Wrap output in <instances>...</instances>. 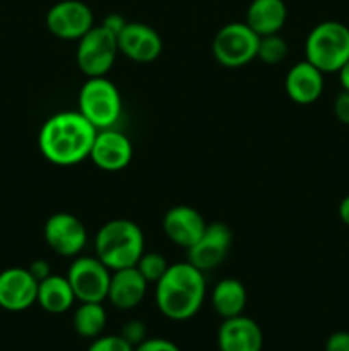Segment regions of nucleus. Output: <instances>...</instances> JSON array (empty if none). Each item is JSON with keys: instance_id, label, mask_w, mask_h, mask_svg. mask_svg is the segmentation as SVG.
<instances>
[{"instance_id": "412c9836", "label": "nucleus", "mask_w": 349, "mask_h": 351, "mask_svg": "<svg viewBox=\"0 0 349 351\" xmlns=\"http://www.w3.org/2000/svg\"><path fill=\"white\" fill-rule=\"evenodd\" d=\"M248 293L245 285L236 278H222L211 291V304L216 314L222 319L242 315L246 307Z\"/></svg>"}, {"instance_id": "7c9ffc66", "label": "nucleus", "mask_w": 349, "mask_h": 351, "mask_svg": "<svg viewBox=\"0 0 349 351\" xmlns=\"http://www.w3.org/2000/svg\"><path fill=\"white\" fill-rule=\"evenodd\" d=\"M27 269H29V273L33 274L34 278H36L38 283H40L41 280H44V278L50 276V274H53V273H51L50 263H48V261H44V259L33 261V263L27 266Z\"/></svg>"}, {"instance_id": "2eb2a0df", "label": "nucleus", "mask_w": 349, "mask_h": 351, "mask_svg": "<svg viewBox=\"0 0 349 351\" xmlns=\"http://www.w3.org/2000/svg\"><path fill=\"white\" fill-rule=\"evenodd\" d=\"M161 225H163V232L170 242L187 250L188 247H192L201 239L205 226H207V221L192 206L178 204L168 209Z\"/></svg>"}, {"instance_id": "dca6fc26", "label": "nucleus", "mask_w": 349, "mask_h": 351, "mask_svg": "<svg viewBox=\"0 0 349 351\" xmlns=\"http://www.w3.org/2000/svg\"><path fill=\"white\" fill-rule=\"evenodd\" d=\"M219 351H262L263 335L260 326L246 315L222 319L218 329Z\"/></svg>"}, {"instance_id": "6e6552de", "label": "nucleus", "mask_w": 349, "mask_h": 351, "mask_svg": "<svg viewBox=\"0 0 349 351\" xmlns=\"http://www.w3.org/2000/svg\"><path fill=\"white\" fill-rule=\"evenodd\" d=\"M67 280L77 302H105L108 297L112 269L96 256H77L70 263Z\"/></svg>"}, {"instance_id": "f8f14e48", "label": "nucleus", "mask_w": 349, "mask_h": 351, "mask_svg": "<svg viewBox=\"0 0 349 351\" xmlns=\"http://www.w3.org/2000/svg\"><path fill=\"white\" fill-rule=\"evenodd\" d=\"M38 280L27 267H7L0 271V308L24 312L36 304Z\"/></svg>"}, {"instance_id": "4be33fe9", "label": "nucleus", "mask_w": 349, "mask_h": 351, "mask_svg": "<svg viewBox=\"0 0 349 351\" xmlns=\"http://www.w3.org/2000/svg\"><path fill=\"white\" fill-rule=\"evenodd\" d=\"M108 314L103 302H79L72 315V328L81 338L94 339L105 332Z\"/></svg>"}, {"instance_id": "b1692460", "label": "nucleus", "mask_w": 349, "mask_h": 351, "mask_svg": "<svg viewBox=\"0 0 349 351\" xmlns=\"http://www.w3.org/2000/svg\"><path fill=\"white\" fill-rule=\"evenodd\" d=\"M135 267L139 269V273L146 278L147 283L156 285L157 281L163 278V274L166 273L170 264L164 259L163 254L159 252H144L140 256V259L137 261Z\"/></svg>"}, {"instance_id": "c756f323", "label": "nucleus", "mask_w": 349, "mask_h": 351, "mask_svg": "<svg viewBox=\"0 0 349 351\" xmlns=\"http://www.w3.org/2000/svg\"><path fill=\"white\" fill-rule=\"evenodd\" d=\"M127 23H129V21H127L122 14L112 12V14H108L105 19H103L101 26L106 27V29H108L109 33L115 34V36H118V34L123 31V27L127 26Z\"/></svg>"}, {"instance_id": "f03ea898", "label": "nucleus", "mask_w": 349, "mask_h": 351, "mask_svg": "<svg viewBox=\"0 0 349 351\" xmlns=\"http://www.w3.org/2000/svg\"><path fill=\"white\" fill-rule=\"evenodd\" d=\"M207 295V283L201 269L185 263L170 264L166 273L154 285V302L164 317L183 322L195 317Z\"/></svg>"}, {"instance_id": "a211bd4d", "label": "nucleus", "mask_w": 349, "mask_h": 351, "mask_svg": "<svg viewBox=\"0 0 349 351\" xmlns=\"http://www.w3.org/2000/svg\"><path fill=\"white\" fill-rule=\"evenodd\" d=\"M149 283L135 266L112 271L106 300L120 311H132L146 298Z\"/></svg>"}, {"instance_id": "39448f33", "label": "nucleus", "mask_w": 349, "mask_h": 351, "mask_svg": "<svg viewBox=\"0 0 349 351\" xmlns=\"http://www.w3.org/2000/svg\"><path fill=\"white\" fill-rule=\"evenodd\" d=\"M77 105V112L98 130L112 129L122 117V95L106 75L86 79Z\"/></svg>"}, {"instance_id": "2f4dec72", "label": "nucleus", "mask_w": 349, "mask_h": 351, "mask_svg": "<svg viewBox=\"0 0 349 351\" xmlns=\"http://www.w3.org/2000/svg\"><path fill=\"white\" fill-rule=\"evenodd\" d=\"M337 215H339V219H341L346 226H349V195L342 197V201L339 202Z\"/></svg>"}, {"instance_id": "f3484780", "label": "nucleus", "mask_w": 349, "mask_h": 351, "mask_svg": "<svg viewBox=\"0 0 349 351\" xmlns=\"http://www.w3.org/2000/svg\"><path fill=\"white\" fill-rule=\"evenodd\" d=\"M325 88L324 72L308 60L294 64L284 79V89L291 101L298 105H311L322 96Z\"/></svg>"}, {"instance_id": "423d86ee", "label": "nucleus", "mask_w": 349, "mask_h": 351, "mask_svg": "<svg viewBox=\"0 0 349 351\" xmlns=\"http://www.w3.org/2000/svg\"><path fill=\"white\" fill-rule=\"evenodd\" d=\"M260 36L246 23H228L212 40V55L226 69H240L257 58Z\"/></svg>"}, {"instance_id": "c85d7f7f", "label": "nucleus", "mask_w": 349, "mask_h": 351, "mask_svg": "<svg viewBox=\"0 0 349 351\" xmlns=\"http://www.w3.org/2000/svg\"><path fill=\"white\" fill-rule=\"evenodd\" d=\"M325 351H349V331H335L325 341Z\"/></svg>"}, {"instance_id": "1a4fd4ad", "label": "nucleus", "mask_w": 349, "mask_h": 351, "mask_svg": "<svg viewBox=\"0 0 349 351\" xmlns=\"http://www.w3.org/2000/svg\"><path fill=\"white\" fill-rule=\"evenodd\" d=\"M44 23L58 40L79 41L94 26V14L81 0H60L48 9Z\"/></svg>"}, {"instance_id": "a878e982", "label": "nucleus", "mask_w": 349, "mask_h": 351, "mask_svg": "<svg viewBox=\"0 0 349 351\" xmlns=\"http://www.w3.org/2000/svg\"><path fill=\"white\" fill-rule=\"evenodd\" d=\"M120 336L135 348V346H139L144 339H147L146 322H142L140 319H132V321L125 322L122 331H120Z\"/></svg>"}, {"instance_id": "9d476101", "label": "nucleus", "mask_w": 349, "mask_h": 351, "mask_svg": "<svg viewBox=\"0 0 349 351\" xmlns=\"http://www.w3.org/2000/svg\"><path fill=\"white\" fill-rule=\"evenodd\" d=\"M43 237L51 252L60 257L81 256L88 243V230L84 223L72 213H55L47 219Z\"/></svg>"}, {"instance_id": "7ed1b4c3", "label": "nucleus", "mask_w": 349, "mask_h": 351, "mask_svg": "<svg viewBox=\"0 0 349 351\" xmlns=\"http://www.w3.org/2000/svg\"><path fill=\"white\" fill-rule=\"evenodd\" d=\"M144 233L137 223L127 218L106 221L96 232L94 256L112 271L135 266L146 252Z\"/></svg>"}, {"instance_id": "4468645a", "label": "nucleus", "mask_w": 349, "mask_h": 351, "mask_svg": "<svg viewBox=\"0 0 349 351\" xmlns=\"http://www.w3.org/2000/svg\"><path fill=\"white\" fill-rule=\"evenodd\" d=\"M116 41L120 53L137 64H151L163 53V38L149 24L127 23Z\"/></svg>"}, {"instance_id": "0eeeda50", "label": "nucleus", "mask_w": 349, "mask_h": 351, "mask_svg": "<svg viewBox=\"0 0 349 351\" xmlns=\"http://www.w3.org/2000/svg\"><path fill=\"white\" fill-rule=\"evenodd\" d=\"M120 53L118 41L101 24H94L81 40L77 41L75 62L86 77H101L112 71Z\"/></svg>"}, {"instance_id": "5701e85b", "label": "nucleus", "mask_w": 349, "mask_h": 351, "mask_svg": "<svg viewBox=\"0 0 349 351\" xmlns=\"http://www.w3.org/2000/svg\"><path fill=\"white\" fill-rule=\"evenodd\" d=\"M287 55V43L279 33L260 36L257 58L266 65H279Z\"/></svg>"}, {"instance_id": "cd10ccee", "label": "nucleus", "mask_w": 349, "mask_h": 351, "mask_svg": "<svg viewBox=\"0 0 349 351\" xmlns=\"http://www.w3.org/2000/svg\"><path fill=\"white\" fill-rule=\"evenodd\" d=\"M334 115L344 125H349V91L342 89L334 99Z\"/></svg>"}, {"instance_id": "6ab92c4d", "label": "nucleus", "mask_w": 349, "mask_h": 351, "mask_svg": "<svg viewBox=\"0 0 349 351\" xmlns=\"http://www.w3.org/2000/svg\"><path fill=\"white\" fill-rule=\"evenodd\" d=\"M287 21V7L284 0H252L246 9L245 23L259 36L281 33Z\"/></svg>"}, {"instance_id": "9b49d317", "label": "nucleus", "mask_w": 349, "mask_h": 351, "mask_svg": "<svg viewBox=\"0 0 349 351\" xmlns=\"http://www.w3.org/2000/svg\"><path fill=\"white\" fill-rule=\"evenodd\" d=\"M233 245V232L226 223H207L201 239L188 247L187 261L202 273L216 269L228 257Z\"/></svg>"}, {"instance_id": "f257e3e1", "label": "nucleus", "mask_w": 349, "mask_h": 351, "mask_svg": "<svg viewBox=\"0 0 349 351\" xmlns=\"http://www.w3.org/2000/svg\"><path fill=\"white\" fill-rule=\"evenodd\" d=\"M98 129L81 113L58 112L48 117L38 134V147L48 163L55 167H75L89 160Z\"/></svg>"}, {"instance_id": "aec40b11", "label": "nucleus", "mask_w": 349, "mask_h": 351, "mask_svg": "<svg viewBox=\"0 0 349 351\" xmlns=\"http://www.w3.org/2000/svg\"><path fill=\"white\" fill-rule=\"evenodd\" d=\"M75 293L68 283L67 276L50 274L38 283L36 304L51 315H60L70 311L75 304Z\"/></svg>"}, {"instance_id": "20e7f679", "label": "nucleus", "mask_w": 349, "mask_h": 351, "mask_svg": "<svg viewBox=\"0 0 349 351\" xmlns=\"http://www.w3.org/2000/svg\"><path fill=\"white\" fill-rule=\"evenodd\" d=\"M305 60L324 74H337L349 60V27L339 21H324L311 27L305 40Z\"/></svg>"}, {"instance_id": "ddd939ff", "label": "nucleus", "mask_w": 349, "mask_h": 351, "mask_svg": "<svg viewBox=\"0 0 349 351\" xmlns=\"http://www.w3.org/2000/svg\"><path fill=\"white\" fill-rule=\"evenodd\" d=\"M133 158V146L123 132L112 129L98 130L92 143L89 160L105 171H120L130 165Z\"/></svg>"}, {"instance_id": "bb28decb", "label": "nucleus", "mask_w": 349, "mask_h": 351, "mask_svg": "<svg viewBox=\"0 0 349 351\" xmlns=\"http://www.w3.org/2000/svg\"><path fill=\"white\" fill-rule=\"evenodd\" d=\"M133 351H181L178 348V345H174L173 341L166 338H147L140 343L139 346H135Z\"/></svg>"}, {"instance_id": "393cba45", "label": "nucleus", "mask_w": 349, "mask_h": 351, "mask_svg": "<svg viewBox=\"0 0 349 351\" xmlns=\"http://www.w3.org/2000/svg\"><path fill=\"white\" fill-rule=\"evenodd\" d=\"M88 351H133V346L120 335H101L91 339Z\"/></svg>"}, {"instance_id": "473e14b6", "label": "nucleus", "mask_w": 349, "mask_h": 351, "mask_svg": "<svg viewBox=\"0 0 349 351\" xmlns=\"http://www.w3.org/2000/svg\"><path fill=\"white\" fill-rule=\"evenodd\" d=\"M337 74H339V82H341L342 89L349 91V60L342 65L341 71H339Z\"/></svg>"}]
</instances>
